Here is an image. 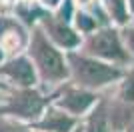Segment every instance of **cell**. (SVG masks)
I'll list each match as a JSON object with an SVG mask.
<instances>
[{"label":"cell","instance_id":"obj_3","mask_svg":"<svg viewBox=\"0 0 134 132\" xmlns=\"http://www.w3.org/2000/svg\"><path fill=\"white\" fill-rule=\"evenodd\" d=\"M88 48L94 54L104 56V58H114V60H124L126 58L116 32H112V30H104V32L94 34L92 40L88 42Z\"/></svg>","mask_w":134,"mask_h":132},{"label":"cell","instance_id":"obj_10","mask_svg":"<svg viewBox=\"0 0 134 132\" xmlns=\"http://www.w3.org/2000/svg\"><path fill=\"white\" fill-rule=\"evenodd\" d=\"M108 8H110V14L116 18L118 22L126 20V6H124V0H106Z\"/></svg>","mask_w":134,"mask_h":132},{"label":"cell","instance_id":"obj_1","mask_svg":"<svg viewBox=\"0 0 134 132\" xmlns=\"http://www.w3.org/2000/svg\"><path fill=\"white\" fill-rule=\"evenodd\" d=\"M30 52H32V56H34V60H36V64H38V68L42 70V74H44L46 78L58 80V78L66 76V66H64L62 56L46 42V38L40 32L34 34Z\"/></svg>","mask_w":134,"mask_h":132},{"label":"cell","instance_id":"obj_2","mask_svg":"<svg viewBox=\"0 0 134 132\" xmlns=\"http://www.w3.org/2000/svg\"><path fill=\"white\" fill-rule=\"evenodd\" d=\"M74 64V74L82 84L86 86H102L106 82H112L114 78L120 76V72L112 66L100 64L96 60H88V58H78L74 56L72 58Z\"/></svg>","mask_w":134,"mask_h":132},{"label":"cell","instance_id":"obj_8","mask_svg":"<svg viewBox=\"0 0 134 132\" xmlns=\"http://www.w3.org/2000/svg\"><path fill=\"white\" fill-rule=\"evenodd\" d=\"M44 128H48V130H56V132H66L68 128L72 126V120L68 118V116L64 114H56V112H52L48 118H46V122L42 124Z\"/></svg>","mask_w":134,"mask_h":132},{"label":"cell","instance_id":"obj_12","mask_svg":"<svg viewBox=\"0 0 134 132\" xmlns=\"http://www.w3.org/2000/svg\"><path fill=\"white\" fill-rule=\"evenodd\" d=\"M126 38H128V44H130V48L134 50V30H130V32L126 34Z\"/></svg>","mask_w":134,"mask_h":132},{"label":"cell","instance_id":"obj_16","mask_svg":"<svg viewBox=\"0 0 134 132\" xmlns=\"http://www.w3.org/2000/svg\"><path fill=\"white\" fill-rule=\"evenodd\" d=\"M0 60H2V52H0Z\"/></svg>","mask_w":134,"mask_h":132},{"label":"cell","instance_id":"obj_14","mask_svg":"<svg viewBox=\"0 0 134 132\" xmlns=\"http://www.w3.org/2000/svg\"><path fill=\"white\" fill-rule=\"evenodd\" d=\"M46 4H50V6H54V4H58V0H44Z\"/></svg>","mask_w":134,"mask_h":132},{"label":"cell","instance_id":"obj_9","mask_svg":"<svg viewBox=\"0 0 134 132\" xmlns=\"http://www.w3.org/2000/svg\"><path fill=\"white\" fill-rule=\"evenodd\" d=\"M88 132H106V118H104L102 108H98L92 114V118L88 122Z\"/></svg>","mask_w":134,"mask_h":132},{"label":"cell","instance_id":"obj_17","mask_svg":"<svg viewBox=\"0 0 134 132\" xmlns=\"http://www.w3.org/2000/svg\"><path fill=\"white\" fill-rule=\"evenodd\" d=\"M132 6H134V0H132Z\"/></svg>","mask_w":134,"mask_h":132},{"label":"cell","instance_id":"obj_5","mask_svg":"<svg viewBox=\"0 0 134 132\" xmlns=\"http://www.w3.org/2000/svg\"><path fill=\"white\" fill-rule=\"evenodd\" d=\"M0 72L10 80H16L18 84H24V86L34 82V68L26 58H16V60L8 62L6 66H0Z\"/></svg>","mask_w":134,"mask_h":132},{"label":"cell","instance_id":"obj_13","mask_svg":"<svg viewBox=\"0 0 134 132\" xmlns=\"http://www.w3.org/2000/svg\"><path fill=\"white\" fill-rule=\"evenodd\" d=\"M2 132H24V130H20V128H8V130H2Z\"/></svg>","mask_w":134,"mask_h":132},{"label":"cell","instance_id":"obj_7","mask_svg":"<svg viewBox=\"0 0 134 132\" xmlns=\"http://www.w3.org/2000/svg\"><path fill=\"white\" fill-rule=\"evenodd\" d=\"M48 28H50V36L58 44H62V46H74V44L78 42L76 34H72V30H68L64 24H54L52 22Z\"/></svg>","mask_w":134,"mask_h":132},{"label":"cell","instance_id":"obj_6","mask_svg":"<svg viewBox=\"0 0 134 132\" xmlns=\"http://www.w3.org/2000/svg\"><path fill=\"white\" fill-rule=\"evenodd\" d=\"M64 108H68L70 112H82V110H86L90 104H92V96L90 94H86V92H70V94H66L64 98H62V102H60Z\"/></svg>","mask_w":134,"mask_h":132},{"label":"cell","instance_id":"obj_15","mask_svg":"<svg viewBox=\"0 0 134 132\" xmlns=\"http://www.w3.org/2000/svg\"><path fill=\"white\" fill-rule=\"evenodd\" d=\"M128 132H134V126H132V128H130V130H128Z\"/></svg>","mask_w":134,"mask_h":132},{"label":"cell","instance_id":"obj_11","mask_svg":"<svg viewBox=\"0 0 134 132\" xmlns=\"http://www.w3.org/2000/svg\"><path fill=\"white\" fill-rule=\"evenodd\" d=\"M78 26H82L84 30H88V28H92V22L88 20V16H78Z\"/></svg>","mask_w":134,"mask_h":132},{"label":"cell","instance_id":"obj_4","mask_svg":"<svg viewBox=\"0 0 134 132\" xmlns=\"http://www.w3.org/2000/svg\"><path fill=\"white\" fill-rule=\"evenodd\" d=\"M40 108H42V98L36 92H20L18 96L12 98L6 110L20 116H34L40 112Z\"/></svg>","mask_w":134,"mask_h":132}]
</instances>
